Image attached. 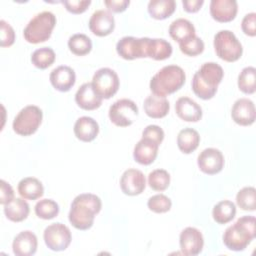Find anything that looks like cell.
Wrapping results in <instances>:
<instances>
[{
	"label": "cell",
	"instance_id": "cell-1",
	"mask_svg": "<svg viewBox=\"0 0 256 256\" xmlns=\"http://www.w3.org/2000/svg\"><path fill=\"white\" fill-rule=\"evenodd\" d=\"M101 199L92 193L77 195L70 206L68 219L79 230H87L92 227L95 215L101 210Z\"/></svg>",
	"mask_w": 256,
	"mask_h": 256
},
{
	"label": "cell",
	"instance_id": "cell-2",
	"mask_svg": "<svg viewBox=\"0 0 256 256\" xmlns=\"http://www.w3.org/2000/svg\"><path fill=\"white\" fill-rule=\"evenodd\" d=\"M224 72L222 67L215 62H206L195 72L192 78V90L203 100L211 99L217 92Z\"/></svg>",
	"mask_w": 256,
	"mask_h": 256
},
{
	"label": "cell",
	"instance_id": "cell-3",
	"mask_svg": "<svg viewBox=\"0 0 256 256\" xmlns=\"http://www.w3.org/2000/svg\"><path fill=\"white\" fill-rule=\"evenodd\" d=\"M256 236L254 216H242L223 234L224 245L232 251H243Z\"/></svg>",
	"mask_w": 256,
	"mask_h": 256
},
{
	"label": "cell",
	"instance_id": "cell-4",
	"mask_svg": "<svg viewBox=\"0 0 256 256\" xmlns=\"http://www.w3.org/2000/svg\"><path fill=\"white\" fill-rule=\"evenodd\" d=\"M185 72L177 65L161 68L150 80V90L154 95L166 97L179 90L185 83Z\"/></svg>",
	"mask_w": 256,
	"mask_h": 256
},
{
	"label": "cell",
	"instance_id": "cell-5",
	"mask_svg": "<svg viewBox=\"0 0 256 256\" xmlns=\"http://www.w3.org/2000/svg\"><path fill=\"white\" fill-rule=\"evenodd\" d=\"M56 24V17L50 11H42L36 14L23 30L24 39L32 44L48 40Z\"/></svg>",
	"mask_w": 256,
	"mask_h": 256
},
{
	"label": "cell",
	"instance_id": "cell-6",
	"mask_svg": "<svg viewBox=\"0 0 256 256\" xmlns=\"http://www.w3.org/2000/svg\"><path fill=\"white\" fill-rule=\"evenodd\" d=\"M213 45L217 56L227 62L237 61L243 53L241 43L230 30L218 31L214 36Z\"/></svg>",
	"mask_w": 256,
	"mask_h": 256
},
{
	"label": "cell",
	"instance_id": "cell-7",
	"mask_svg": "<svg viewBox=\"0 0 256 256\" xmlns=\"http://www.w3.org/2000/svg\"><path fill=\"white\" fill-rule=\"evenodd\" d=\"M43 118L42 110L35 105L22 108L13 120V130L21 136H29L35 133Z\"/></svg>",
	"mask_w": 256,
	"mask_h": 256
},
{
	"label": "cell",
	"instance_id": "cell-8",
	"mask_svg": "<svg viewBox=\"0 0 256 256\" xmlns=\"http://www.w3.org/2000/svg\"><path fill=\"white\" fill-rule=\"evenodd\" d=\"M91 83L95 92L102 99H109L118 91L119 77L113 69L103 67L94 73Z\"/></svg>",
	"mask_w": 256,
	"mask_h": 256
},
{
	"label": "cell",
	"instance_id": "cell-9",
	"mask_svg": "<svg viewBox=\"0 0 256 256\" xmlns=\"http://www.w3.org/2000/svg\"><path fill=\"white\" fill-rule=\"evenodd\" d=\"M137 115V105L134 101L127 98L115 101L109 108V118L111 122L119 127L131 125Z\"/></svg>",
	"mask_w": 256,
	"mask_h": 256
},
{
	"label": "cell",
	"instance_id": "cell-10",
	"mask_svg": "<svg viewBox=\"0 0 256 256\" xmlns=\"http://www.w3.org/2000/svg\"><path fill=\"white\" fill-rule=\"evenodd\" d=\"M43 238L46 246L53 251H63L71 243L70 229L60 223H53L47 226L43 233Z\"/></svg>",
	"mask_w": 256,
	"mask_h": 256
},
{
	"label": "cell",
	"instance_id": "cell-11",
	"mask_svg": "<svg viewBox=\"0 0 256 256\" xmlns=\"http://www.w3.org/2000/svg\"><path fill=\"white\" fill-rule=\"evenodd\" d=\"M147 42L148 37L136 38L133 36H125L117 42L116 51L120 57L126 60L147 57Z\"/></svg>",
	"mask_w": 256,
	"mask_h": 256
},
{
	"label": "cell",
	"instance_id": "cell-12",
	"mask_svg": "<svg viewBox=\"0 0 256 256\" xmlns=\"http://www.w3.org/2000/svg\"><path fill=\"white\" fill-rule=\"evenodd\" d=\"M179 243L184 255L195 256L202 251L204 239L202 233L197 228L186 227L180 233Z\"/></svg>",
	"mask_w": 256,
	"mask_h": 256
},
{
	"label": "cell",
	"instance_id": "cell-13",
	"mask_svg": "<svg viewBox=\"0 0 256 256\" xmlns=\"http://www.w3.org/2000/svg\"><path fill=\"white\" fill-rule=\"evenodd\" d=\"M197 164L203 173L213 175L222 170L224 166V156L222 152L216 148H206L198 155Z\"/></svg>",
	"mask_w": 256,
	"mask_h": 256
},
{
	"label": "cell",
	"instance_id": "cell-14",
	"mask_svg": "<svg viewBox=\"0 0 256 256\" xmlns=\"http://www.w3.org/2000/svg\"><path fill=\"white\" fill-rule=\"evenodd\" d=\"M146 186L145 176L142 171L134 168L127 169L120 178V187L124 194L135 196L141 194Z\"/></svg>",
	"mask_w": 256,
	"mask_h": 256
},
{
	"label": "cell",
	"instance_id": "cell-15",
	"mask_svg": "<svg viewBox=\"0 0 256 256\" xmlns=\"http://www.w3.org/2000/svg\"><path fill=\"white\" fill-rule=\"evenodd\" d=\"M89 29L90 31L95 34L96 36H107L109 35L115 27V20L113 14L104 9L96 10L91 15L89 22Z\"/></svg>",
	"mask_w": 256,
	"mask_h": 256
},
{
	"label": "cell",
	"instance_id": "cell-16",
	"mask_svg": "<svg viewBox=\"0 0 256 256\" xmlns=\"http://www.w3.org/2000/svg\"><path fill=\"white\" fill-rule=\"evenodd\" d=\"M231 116L235 123L241 126H249L254 123L256 118L255 105L248 98L236 100L232 106Z\"/></svg>",
	"mask_w": 256,
	"mask_h": 256
},
{
	"label": "cell",
	"instance_id": "cell-17",
	"mask_svg": "<svg viewBox=\"0 0 256 256\" xmlns=\"http://www.w3.org/2000/svg\"><path fill=\"white\" fill-rule=\"evenodd\" d=\"M52 86L61 92L69 91L76 81L75 71L66 65H61L54 68L49 76Z\"/></svg>",
	"mask_w": 256,
	"mask_h": 256
},
{
	"label": "cell",
	"instance_id": "cell-18",
	"mask_svg": "<svg viewBox=\"0 0 256 256\" xmlns=\"http://www.w3.org/2000/svg\"><path fill=\"white\" fill-rule=\"evenodd\" d=\"M238 5L236 0H211L210 14L218 22H229L237 14Z\"/></svg>",
	"mask_w": 256,
	"mask_h": 256
},
{
	"label": "cell",
	"instance_id": "cell-19",
	"mask_svg": "<svg viewBox=\"0 0 256 256\" xmlns=\"http://www.w3.org/2000/svg\"><path fill=\"white\" fill-rule=\"evenodd\" d=\"M37 237L29 230H25L17 234L12 243L13 253L16 256H31L37 250Z\"/></svg>",
	"mask_w": 256,
	"mask_h": 256
},
{
	"label": "cell",
	"instance_id": "cell-20",
	"mask_svg": "<svg viewBox=\"0 0 256 256\" xmlns=\"http://www.w3.org/2000/svg\"><path fill=\"white\" fill-rule=\"evenodd\" d=\"M75 101L84 110H94L102 104V98L95 92L92 83L89 82L82 84L78 88L75 94Z\"/></svg>",
	"mask_w": 256,
	"mask_h": 256
},
{
	"label": "cell",
	"instance_id": "cell-21",
	"mask_svg": "<svg viewBox=\"0 0 256 256\" xmlns=\"http://www.w3.org/2000/svg\"><path fill=\"white\" fill-rule=\"evenodd\" d=\"M175 111L179 118L187 122H197L202 117V108L189 97H180L175 103Z\"/></svg>",
	"mask_w": 256,
	"mask_h": 256
},
{
	"label": "cell",
	"instance_id": "cell-22",
	"mask_svg": "<svg viewBox=\"0 0 256 256\" xmlns=\"http://www.w3.org/2000/svg\"><path fill=\"white\" fill-rule=\"evenodd\" d=\"M158 147L159 145L155 142L146 138H141L134 147L133 157L139 164L149 165L156 159Z\"/></svg>",
	"mask_w": 256,
	"mask_h": 256
},
{
	"label": "cell",
	"instance_id": "cell-23",
	"mask_svg": "<svg viewBox=\"0 0 256 256\" xmlns=\"http://www.w3.org/2000/svg\"><path fill=\"white\" fill-rule=\"evenodd\" d=\"M98 133L99 125L92 117L82 116L78 118L74 124V134L83 142H90L94 140Z\"/></svg>",
	"mask_w": 256,
	"mask_h": 256
},
{
	"label": "cell",
	"instance_id": "cell-24",
	"mask_svg": "<svg viewBox=\"0 0 256 256\" xmlns=\"http://www.w3.org/2000/svg\"><path fill=\"white\" fill-rule=\"evenodd\" d=\"M143 108L145 113L151 118H163L165 117L170 109L169 101L166 97L157 96L151 94L146 97L143 103Z\"/></svg>",
	"mask_w": 256,
	"mask_h": 256
},
{
	"label": "cell",
	"instance_id": "cell-25",
	"mask_svg": "<svg viewBox=\"0 0 256 256\" xmlns=\"http://www.w3.org/2000/svg\"><path fill=\"white\" fill-rule=\"evenodd\" d=\"M168 31L171 38L178 43L184 42L196 35L194 25L189 20L184 18H178L174 20L170 24Z\"/></svg>",
	"mask_w": 256,
	"mask_h": 256
},
{
	"label": "cell",
	"instance_id": "cell-26",
	"mask_svg": "<svg viewBox=\"0 0 256 256\" xmlns=\"http://www.w3.org/2000/svg\"><path fill=\"white\" fill-rule=\"evenodd\" d=\"M18 193L24 199L36 200L44 193L42 183L34 177H25L18 183Z\"/></svg>",
	"mask_w": 256,
	"mask_h": 256
},
{
	"label": "cell",
	"instance_id": "cell-27",
	"mask_svg": "<svg viewBox=\"0 0 256 256\" xmlns=\"http://www.w3.org/2000/svg\"><path fill=\"white\" fill-rule=\"evenodd\" d=\"M29 211L28 203L22 198H14L12 201L4 205L5 216L13 222H21L25 220Z\"/></svg>",
	"mask_w": 256,
	"mask_h": 256
},
{
	"label": "cell",
	"instance_id": "cell-28",
	"mask_svg": "<svg viewBox=\"0 0 256 256\" xmlns=\"http://www.w3.org/2000/svg\"><path fill=\"white\" fill-rule=\"evenodd\" d=\"M146 54L147 57L153 58L154 60H164L171 56L172 46L165 39L148 38Z\"/></svg>",
	"mask_w": 256,
	"mask_h": 256
},
{
	"label": "cell",
	"instance_id": "cell-29",
	"mask_svg": "<svg viewBox=\"0 0 256 256\" xmlns=\"http://www.w3.org/2000/svg\"><path fill=\"white\" fill-rule=\"evenodd\" d=\"M200 135L193 128H184L177 135V146L181 152L189 154L199 145Z\"/></svg>",
	"mask_w": 256,
	"mask_h": 256
},
{
	"label": "cell",
	"instance_id": "cell-30",
	"mask_svg": "<svg viewBox=\"0 0 256 256\" xmlns=\"http://www.w3.org/2000/svg\"><path fill=\"white\" fill-rule=\"evenodd\" d=\"M176 8L174 0H150L148 3V13L151 17L162 20L173 14Z\"/></svg>",
	"mask_w": 256,
	"mask_h": 256
},
{
	"label": "cell",
	"instance_id": "cell-31",
	"mask_svg": "<svg viewBox=\"0 0 256 256\" xmlns=\"http://www.w3.org/2000/svg\"><path fill=\"white\" fill-rule=\"evenodd\" d=\"M236 215V206L230 200H222L218 202L212 210L213 219L219 224L230 222Z\"/></svg>",
	"mask_w": 256,
	"mask_h": 256
},
{
	"label": "cell",
	"instance_id": "cell-32",
	"mask_svg": "<svg viewBox=\"0 0 256 256\" xmlns=\"http://www.w3.org/2000/svg\"><path fill=\"white\" fill-rule=\"evenodd\" d=\"M68 47L73 54L77 56H83L91 51L92 41L87 35L76 33L69 38Z\"/></svg>",
	"mask_w": 256,
	"mask_h": 256
},
{
	"label": "cell",
	"instance_id": "cell-33",
	"mask_svg": "<svg viewBox=\"0 0 256 256\" xmlns=\"http://www.w3.org/2000/svg\"><path fill=\"white\" fill-rule=\"evenodd\" d=\"M238 87L246 94H252L256 90V69L248 66L242 69L238 76Z\"/></svg>",
	"mask_w": 256,
	"mask_h": 256
},
{
	"label": "cell",
	"instance_id": "cell-34",
	"mask_svg": "<svg viewBox=\"0 0 256 256\" xmlns=\"http://www.w3.org/2000/svg\"><path fill=\"white\" fill-rule=\"evenodd\" d=\"M55 52L50 47H42L36 49L31 55L32 64L39 69H46L55 61Z\"/></svg>",
	"mask_w": 256,
	"mask_h": 256
},
{
	"label": "cell",
	"instance_id": "cell-35",
	"mask_svg": "<svg viewBox=\"0 0 256 256\" xmlns=\"http://www.w3.org/2000/svg\"><path fill=\"white\" fill-rule=\"evenodd\" d=\"M237 205L245 211H254L256 208V189L252 186L244 187L236 195Z\"/></svg>",
	"mask_w": 256,
	"mask_h": 256
},
{
	"label": "cell",
	"instance_id": "cell-36",
	"mask_svg": "<svg viewBox=\"0 0 256 256\" xmlns=\"http://www.w3.org/2000/svg\"><path fill=\"white\" fill-rule=\"evenodd\" d=\"M34 210L39 218L49 220L58 215L59 205L52 199H42L36 203Z\"/></svg>",
	"mask_w": 256,
	"mask_h": 256
},
{
	"label": "cell",
	"instance_id": "cell-37",
	"mask_svg": "<svg viewBox=\"0 0 256 256\" xmlns=\"http://www.w3.org/2000/svg\"><path fill=\"white\" fill-rule=\"evenodd\" d=\"M148 184L155 191H164L170 184V175L164 169H155L148 175Z\"/></svg>",
	"mask_w": 256,
	"mask_h": 256
},
{
	"label": "cell",
	"instance_id": "cell-38",
	"mask_svg": "<svg viewBox=\"0 0 256 256\" xmlns=\"http://www.w3.org/2000/svg\"><path fill=\"white\" fill-rule=\"evenodd\" d=\"M179 48L182 53L188 56H196L203 52L204 42L198 36H193L190 39L179 43Z\"/></svg>",
	"mask_w": 256,
	"mask_h": 256
},
{
	"label": "cell",
	"instance_id": "cell-39",
	"mask_svg": "<svg viewBox=\"0 0 256 256\" xmlns=\"http://www.w3.org/2000/svg\"><path fill=\"white\" fill-rule=\"evenodd\" d=\"M171 205L170 198L164 194L153 195L147 201L148 208L155 213H165L170 210Z\"/></svg>",
	"mask_w": 256,
	"mask_h": 256
},
{
	"label": "cell",
	"instance_id": "cell-40",
	"mask_svg": "<svg viewBox=\"0 0 256 256\" xmlns=\"http://www.w3.org/2000/svg\"><path fill=\"white\" fill-rule=\"evenodd\" d=\"M0 45L1 47H9L15 41V32L9 23L5 20H0Z\"/></svg>",
	"mask_w": 256,
	"mask_h": 256
},
{
	"label": "cell",
	"instance_id": "cell-41",
	"mask_svg": "<svg viewBox=\"0 0 256 256\" xmlns=\"http://www.w3.org/2000/svg\"><path fill=\"white\" fill-rule=\"evenodd\" d=\"M142 138L149 139L160 145L164 139V131L158 125H148L144 128L142 132Z\"/></svg>",
	"mask_w": 256,
	"mask_h": 256
},
{
	"label": "cell",
	"instance_id": "cell-42",
	"mask_svg": "<svg viewBox=\"0 0 256 256\" xmlns=\"http://www.w3.org/2000/svg\"><path fill=\"white\" fill-rule=\"evenodd\" d=\"M242 31L248 35L254 37L256 35V13L250 12L246 14L241 22Z\"/></svg>",
	"mask_w": 256,
	"mask_h": 256
},
{
	"label": "cell",
	"instance_id": "cell-43",
	"mask_svg": "<svg viewBox=\"0 0 256 256\" xmlns=\"http://www.w3.org/2000/svg\"><path fill=\"white\" fill-rule=\"evenodd\" d=\"M63 5L67 11L73 14H79L84 12L88 6L91 4L90 0H64L62 1Z\"/></svg>",
	"mask_w": 256,
	"mask_h": 256
},
{
	"label": "cell",
	"instance_id": "cell-44",
	"mask_svg": "<svg viewBox=\"0 0 256 256\" xmlns=\"http://www.w3.org/2000/svg\"><path fill=\"white\" fill-rule=\"evenodd\" d=\"M1 192H0V203L5 205L14 199V191L9 183L5 180H1Z\"/></svg>",
	"mask_w": 256,
	"mask_h": 256
},
{
	"label": "cell",
	"instance_id": "cell-45",
	"mask_svg": "<svg viewBox=\"0 0 256 256\" xmlns=\"http://www.w3.org/2000/svg\"><path fill=\"white\" fill-rule=\"evenodd\" d=\"M104 4L106 5L109 11L119 13L126 10L128 5L130 4V1L129 0H105Z\"/></svg>",
	"mask_w": 256,
	"mask_h": 256
},
{
	"label": "cell",
	"instance_id": "cell-46",
	"mask_svg": "<svg viewBox=\"0 0 256 256\" xmlns=\"http://www.w3.org/2000/svg\"><path fill=\"white\" fill-rule=\"evenodd\" d=\"M203 0H183L182 4L184 7V10L189 13L197 12L200 7L203 5Z\"/></svg>",
	"mask_w": 256,
	"mask_h": 256
}]
</instances>
